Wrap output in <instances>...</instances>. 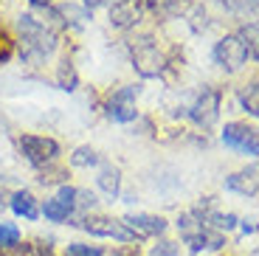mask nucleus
Returning <instances> with one entry per match:
<instances>
[{
	"label": "nucleus",
	"instance_id": "f257e3e1",
	"mask_svg": "<svg viewBox=\"0 0 259 256\" xmlns=\"http://www.w3.org/2000/svg\"><path fill=\"white\" fill-rule=\"evenodd\" d=\"M17 34H20V57L26 62H46L57 51L54 26L46 20H37L31 12L17 17Z\"/></svg>",
	"mask_w": 259,
	"mask_h": 256
},
{
	"label": "nucleus",
	"instance_id": "f03ea898",
	"mask_svg": "<svg viewBox=\"0 0 259 256\" xmlns=\"http://www.w3.org/2000/svg\"><path fill=\"white\" fill-rule=\"evenodd\" d=\"M17 147H20V155H23L34 169L51 166L54 160L59 158V144L54 141V138H48V135L23 133L17 138Z\"/></svg>",
	"mask_w": 259,
	"mask_h": 256
},
{
	"label": "nucleus",
	"instance_id": "7ed1b4c3",
	"mask_svg": "<svg viewBox=\"0 0 259 256\" xmlns=\"http://www.w3.org/2000/svg\"><path fill=\"white\" fill-rule=\"evenodd\" d=\"M130 48H133V68H136L144 79H152V76H158V73H163L166 59H163L158 42L149 37V34L133 39V42H130Z\"/></svg>",
	"mask_w": 259,
	"mask_h": 256
},
{
	"label": "nucleus",
	"instance_id": "20e7f679",
	"mask_svg": "<svg viewBox=\"0 0 259 256\" xmlns=\"http://www.w3.org/2000/svg\"><path fill=\"white\" fill-rule=\"evenodd\" d=\"M141 96V84H121L118 90H113L107 104H104V115L116 124H130L138 118L136 99Z\"/></svg>",
	"mask_w": 259,
	"mask_h": 256
},
{
	"label": "nucleus",
	"instance_id": "39448f33",
	"mask_svg": "<svg viewBox=\"0 0 259 256\" xmlns=\"http://www.w3.org/2000/svg\"><path fill=\"white\" fill-rule=\"evenodd\" d=\"M220 141L234 152L259 158V127H251V124H242V121H228L220 133Z\"/></svg>",
	"mask_w": 259,
	"mask_h": 256
},
{
	"label": "nucleus",
	"instance_id": "423d86ee",
	"mask_svg": "<svg viewBox=\"0 0 259 256\" xmlns=\"http://www.w3.org/2000/svg\"><path fill=\"white\" fill-rule=\"evenodd\" d=\"M76 214V189L73 186H59L57 194L39 203V217H46L48 223H71Z\"/></svg>",
	"mask_w": 259,
	"mask_h": 256
},
{
	"label": "nucleus",
	"instance_id": "0eeeda50",
	"mask_svg": "<svg viewBox=\"0 0 259 256\" xmlns=\"http://www.w3.org/2000/svg\"><path fill=\"white\" fill-rule=\"evenodd\" d=\"M211 57L226 73H237L248 62V48H245L240 34H226V37H220L214 42Z\"/></svg>",
	"mask_w": 259,
	"mask_h": 256
},
{
	"label": "nucleus",
	"instance_id": "6e6552de",
	"mask_svg": "<svg viewBox=\"0 0 259 256\" xmlns=\"http://www.w3.org/2000/svg\"><path fill=\"white\" fill-rule=\"evenodd\" d=\"M220 99H223L220 90L203 88V90H200V96H197L192 104H189L186 115H189V118H192V121L197 124L200 130L214 127V124H217V118H220Z\"/></svg>",
	"mask_w": 259,
	"mask_h": 256
},
{
	"label": "nucleus",
	"instance_id": "1a4fd4ad",
	"mask_svg": "<svg viewBox=\"0 0 259 256\" xmlns=\"http://www.w3.org/2000/svg\"><path fill=\"white\" fill-rule=\"evenodd\" d=\"M79 228H84L91 237H110L118 239V242H136L133 231L121 223V220H113V217H82V223H76Z\"/></svg>",
	"mask_w": 259,
	"mask_h": 256
},
{
	"label": "nucleus",
	"instance_id": "9d476101",
	"mask_svg": "<svg viewBox=\"0 0 259 256\" xmlns=\"http://www.w3.org/2000/svg\"><path fill=\"white\" fill-rule=\"evenodd\" d=\"M136 239H147V237H161L166 231V220L163 217H155V214H127L121 220Z\"/></svg>",
	"mask_w": 259,
	"mask_h": 256
},
{
	"label": "nucleus",
	"instance_id": "9b49d317",
	"mask_svg": "<svg viewBox=\"0 0 259 256\" xmlns=\"http://www.w3.org/2000/svg\"><path fill=\"white\" fill-rule=\"evenodd\" d=\"M141 14H144L141 0H124V3H118V6L110 9V26L121 28V31L136 28L138 20H141Z\"/></svg>",
	"mask_w": 259,
	"mask_h": 256
},
{
	"label": "nucleus",
	"instance_id": "f8f14e48",
	"mask_svg": "<svg viewBox=\"0 0 259 256\" xmlns=\"http://www.w3.org/2000/svg\"><path fill=\"white\" fill-rule=\"evenodd\" d=\"M226 189L228 192H237V194H245V197L256 194L259 192V166H245V169H240V172L228 175Z\"/></svg>",
	"mask_w": 259,
	"mask_h": 256
},
{
	"label": "nucleus",
	"instance_id": "ddd939ff",
	"mask_svg": "<svg viewBox=\"0 0 259 256\" xmlns=\"http://www.w3.org/2000/svg\"><path fill=\"white\" fill-rule=\"evenodd\" d=\"M9 205H12V211L17 214V217L23 220H39V200L34 197L28 189H17V192L12 194V200H9Z\"/></svg>",
	"mask_w": 259,
	"mask_h": 256
},
{
	"label": "nucleus",
	"instance_id": "4468645a",
	"mask_svg": "<svg viewBox=\"0 0 259 256\" xmlns=\"http://www.w3.org/2000/svg\"><path fill=\"white\" fill-rule=\"evenodd\" d=\"M54 20H62V26H71V28H82L88 20H93V12L84 9L82 3H65L54 12Z\"/></svg>",
	"mask_w": 259,
	"mask_h": 256
},
{
	"label": "nucleus",
	"instance_id": "2eb2a0df",
	"mask_svg": "<svg viewBox=\"0 0 259 256\" xmlns=\"http://www.w3.org/2000/svg\"><path fill=\"white\" fill-rule=\"evenodd\" d=\"M96 186L110 200H116L118 194H121V172H118V166L102 163V166H99V175H96Z\"/></svg>",
	"mask_w": 259,
	"mask_h": 256
},
{
	"label": "nucleus",
	"instance_id": "dca6fc26",
	"mask_svg": "<svg viewBox=\"0 0 259 256\" xmlns=\"http://www.w3.org/2000/svg\"><path fill=\"white\" fill-rule=\"evenodd\" d=\"M141 6L149 9L161 20H169V17H178L183 12V0H141Z\"/></svg>",
	"mask_w": 259,
	"mask_h": 256
},
{
	"label": "nucleus",
	"instance_id": "f3484780",
	"mask_svg": "<svg viewBox=\"0 0 259 256\" xmlns=\"http://www.w3.org/2000/svg\"><path fill=\"white\" fill-rule=\"evenodd\" d=\"M237 99H240L242 110H245L248 115L259 118V79H253V82L242 84L240 93H237Z\"/></svg>",
	"mask_w": 259,
	"mask_h": 256
},
{
	"label": "nucleus",
	"instance_id": "a211bd4d",
	"mask_svg": "<svg viewBox=\"0 0 259 256\" xmlns=\"http://www.w3.org/2000/svg\"><path fill=\"white\" fill-rule=\"evenodd\" d=\"M237 34L242 37V42H245V48H248V59H256L259 62V20L240 26Z\"/></svg>",
	"mask_w": 259,
	"mask_h": 256
},
{
	"label": "nucleus",
	"instance_id": "6ab92c4d",
	"mask_svg": "<svg viewBox=\"0 0 259 256\" xmlns=\"http://www.w3.org/2000/svg\"><path fill=\"white\" fill-rule=\"evenodd\" d=\"M71 166L76 169H91V166H102V155L93 147H76L71 155Z\"/></svg>",
	"mask_w": 259,
	"mask_h": 256
},
{
	"label": "nucleus",
	"instance_id": "aec40b11",
	"mask_svg": "<svg viewBox=\"0 0 259 256\" xmlns=\"http://www.w3.org/2000/svg\"><path fill=\"white\" fill-rule=\"evenodd\" d=\"M20 228L9 220H0V248H17L20 245Z\"/></svg>",
	"mask_w": 259,
	"mask_h": 256
},
{
	"label": "nucleus",
	"instance_id": "412c9836",
	"mask_svg": "<svg viewBox=\"0 0 259 256\" xmlns=\"http://www.w3.org/2000/svg\"><path fill=\"white\" fill-rule=\"evenodd\" d=\"M99 208V197L91 189H76V214L88 217V211H96Z\"/></svg>",
	"mask_w": 259,
	"mask_h": 256
},
{
	"label": "nucleus",
	"instance_id": "4be33fe9",
	"mask_svg": "<svg viewBox=\"0 0 259 256\" xmlns=\"http://www.w3.org/2000/svg\"><path fill=\"white\" fill-rule=\"evenodd\" d=\"M65 256H104L102 245H91V242H68Z\"/></svg>",
	"mask_w": 259,
	"mask_h": 256
},
{
	"label": "nucleus",
	"instance_id": "5701e85b",
	"mask_svg": "<svg viewBox=\"0 0 259 256\" xmlns=\"http://www.w3.org/2000/svg\"><path fill=\"white\" fill-rule=\"evenodd\" d=\"M57 84L59 90H76V71H73L71 62H62V68H59V76H57Z\"/></svg>",
	"mask_w": 259,
	"mask_h": 256
},
{
	"label": "nucleus",
	"instance_id": "b1692460",
	"mask_svg": "<svg viewBox=\"0 0 259 256\" xmlns=\"http://www.w3.org/2000/svg\"><path fill=\"white\" fill-rule=\"evenodd\" d=\"M149 256H181V245L169 242V239H161L155 248L149 250Z\"/></svg>",
	"mask_w": 259,
	"mask_h": 256
},
{
	"label": "nucleus",
	"instance_id": "393cba45",
	"mask_svg": "<svg viewBox=\"0 0 259 256\" xmlns=\"http://www.w3.org/2000/svg\"><path fill=\"white\" fill-rule=\"evenodd\" d=\"M12 57H14V39L0 28V65H6Z\"/></svg>",
	"mask_w": 259,
	"mask_h": 256
},
{
	"label": "nucleus",
	"instance_id": "a878e982",
	"mask_svg": "<svg viewBox=\"0 0 259 256\" xmlns=\"http://www.w3.org/2000/svg\"><path fill=\"white\" fill-rule=\"evenodd\" d=\"M118 3H124V0H82V6L84 9H102V6H107V9H113V6H118Z\"/></svg>",
	"mask_w": 259,
	"mask_h": 256
},
{
	"label": "nucleus",
	"instance_id": "bb28decb",
	"mask_svg": "<svg viewBox=\"0 0 259 256\" xmlns=\"http://www.w3.org/2000/svg\"><path fill=\"white\" fill-rule=\"evenodd\" d=\"M34 9H51L54 6V0H28Z\"/></svg>",
	"mask_w": 259,
	"mask_h": 256
},
{
	"label": "nucleus",
	"instance_id": "cd10ccee",
	"mask_svg": "<svg viewBox=\"0 0 259 256\" xmlns=\"http://www.w3.org/2000/svg\"><path fill=\"white\" fill-rule=\"evenodd\" d=\"M253 9H256V17H259V0H253Z\"/></svg>",
	"mask_w": 259,
	"mask_h": 256
},
{
	"label": "nucleus",
	"instance_id": "c85d7f7f",
	"mask_svg": "<svg viewBox=\"0 0 259 256\" xmlns=\"http://www.w3.org/2000/svg\"><path fill=\"white\" fill-rule=\"evenodd\" d=\"M113 256H121V253H113Z\"/></svg>",
	"mask_w": 259,
	"mask_h": 256
},
{
	"label": "nucleus",
	"instance_id": "c756f323",
	"mask_svg": "<svg viewBox=\"0 0 259 256\" xmlns=\"http://www.w3.org/2000/svg\"><path fill=\"white\" fill-rule=\"evenodd\" d=\"M0 256H3V253H0Z\"/></svg>",
	"mask_w": 259,
	"mask_h": 256
},
{
	"label": "nucleus",
	"instance_id": "7c9ffc66",
	"mask_svg": "<svg viewBox=\"0 0 259 256\" xmlns=\"http://www.w3.org/2000/svg\"><path fill=\"white\" fill-rule=\"evenodd\" d=\"M256 256H259V253H256Z\"/></svg>",
	"mask_w": 259,
	"mask_h": 256
}]
</instances>
